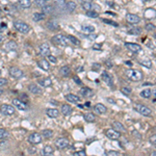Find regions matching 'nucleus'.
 Listing matches in <instances>:
<instances>
[{
    "label": "nucleus",
    "mask_w": 156,
    "mask_h": 156,
    "mask_svg": "<svg viewBox=\"0 0 156 156\" xmlns=\"http://www.w3.org/2000/svg\"><path fill=\"white\" fill-rule=\"evenodd\" d=\"M94 112L96 113H98V115H103V113H105L107 112V109H106L105 105H103V104H101V103H98L94 106Z\"/></svg>",
    "instance_id": "16"
},
{
    "label": "nucleus",
    "mask_w": 156,
    "mask_h": 156,
    "mask_svg": "<svg viewBox=\"0 0 156 156\" xmlns=\"http://www.w3.org/2000/svg\"><path fill=\"white\" fill-rule=\"evenodd\" d=\"M106 136L110 139L117 141V139H119L121 138V133L115 129H108V130H106Z\"/></svg>",
    "instance_id": "9"
},
{
    "label": "nucleus",
    "mask_w": 156,
    "mask_h": 156,
    "mask_svg": "<svg viewBox=\"0 0 156 156\" xmlns=\"http://www.w3.org/2000/svg\"><path fill=\"white\" fill-rule=\"evenodd\" d=\"M54 2H55L56 5H58L60 8H63V6H65V3H66L65 0H54Z\"/></svg>",
    "instance_id": "44"
},
{
    "label": "nucleus",
    "mask_w": 156,
    "mask_h": 156,
    "mask_svg": "<svg viewBox=\"0 0 156 156\" xmlns=\"http://www.w3.org/2000/svg\"><path fill=\"white\" fill-rule=\"evenodd\" d=\"M47 57H48L49 63H57V60H56V57H54L53 55H48Z\"/></svg>",
    "instance_id": "45"
},
{
    "label": "nucleus",
    "mask_w": 156,
    "mask_h": 156,
    "mask_svg": "<svg viewBox=\"0 0 156 156\" xmlns=\"http://www.w3.org/2000/svg\"><path fill=\"white\" fill-rule=\"evenodd\" d=\"M66 99L71 103H79L80 100H81L80 97H78L76 95H73V94H68V95H66Z\"/></svg>",
    "instance_id": "21"
},
{
    "label": "nucleus",
    "mask_w": 156,
    "mask_h": 156,
    "mask_svg": "<svg viewBox=\"0 0 156 156\" xmlns=\"http://www.w3.org/2000/svg\"><path fill=\"white\" fill-rule=\"evenodd\" d=\"M152 95L155 97V99H156V89H153L152 91Z\"/></svg>",
    "instance_id": "56"
},
{
    "label": "nucleus",
    "mask_w": 156,
    "mask_h": 156,
    "mask_svg": "<svg viewBox=\"0 0 156 156\" xmlns=\"http://www.w3.org/2000/svg\"><path fill=\"white\" fill-rule=\"evenodd\" d=\"M9 75L15 79H20L23 77V71L17 67H11L9 68Z\"/></svg>",
    "instance_id": "8"
},
{
    "label": "nucleus",
    "mask_w": 156,
    "mask_h": 156,
    "mask_svg": "<svg viewBox=\"0 0 156 156\" xmlns=\"http://www.w3.org/2000/svg\"><path fill=\"white\" fill-rule=\"evenodd\" d=\"M13 104L16 108H18V109H20V110H26L28 108L27 104H26L24 101L20 100V99H14Z\"/></svg>",
    "instance_id": "10"
},
{
    "label": "nucleus",
    "mask_w": 156,
    "mask_h": 156,
    "mask_svg": "<svg viewBox=\"0 0 156 156\" xmlns=\"http://www.w3.org/2000/svg\"><path fill=\"white\" fill-rule=\"evenodd\" d=\"M47 27H48L50 30H56V29H58V24L56 21L50 20V21H48V23H47Z\"/></svg>",
    "instance_id": "30"
},
{
    "label": "nucleus",
    "mask_w": 156,
    "mask_h": 156,
    "mask_svg": "<svg viewBox=\"0 0 156 156\" xmlns=\"http://www.w3.org/2000/svg\"><path fill=\"white\" fill-rule=\"evenodd\" d=\"M37 66H39L42 70L46 71V72L50 70V63H49L48 60H40L37 61Z\"/></svg>",
    "instance_id": "15"
},
{
    "label": "nucleus",
    "mask_w": 156,
    "mask_h": 156,
    "mask_svg": "<svg viewBox=\"0 0 156 156\" xmlns=\"http://www.w3.org/2000/svg\"><path fill=\"white\" fill-rule=\"evenodd\" d=\"M0 112H1L2 115H13L14 113L16 112V109L14 106L8 105V104H2L0 106Z\"/></svg>",
    "instance_id": "5"
},
{
    "label": "nucleus",
    "mask_w": 156,
    "mask_h": 156,
    "mask_svg": "<svg viewBox=\"0 0 156 156\" xmlns=\"http://www.w3.org/2000/svg\"><path fill=\"white\" fill-rule=\"evenodd\" d=\"M69 141L66 138H60L55 141V146L57 147L60 150H63V149H67L69 147Z\"/></svg>",
    "instance_id": "7"
},
{
    "label": "nucleus",
    "mask_w": 156,
    "mask_h": 156,
    "mask_svg": "<svg viewBox=\"0 0 156 156\" xmlns=\"http://www.w3.org/2000/svg\"><path fill=\"white\" fill-rule=\"evenodd\" d=\"M17 48V43L14 41H9L8 43H6V45L4 46V49L8 51H11V50H15Z\"/></svg>",
    "instance_id": "29"
},
{
    "label": "nucleus",
    "mask_w": 156,
    "mask_h": 156,
    "mask_svg": "<svg viewBox=\"0 0 156 156\" xmlns=\"http://www.w3.org/2000/svg\"><path fill=\"white\" fill-rule=\"evenodd\" d=\"M82 8L86 9V11H100V6H99L98 4L92 3V2H89V3H83V4H82Z\"/></svg>",
    "instance_id": "11"
},
{
    "label": "nucleus",
    "mask_w": 156,
    "mask_h": 156,
    "mask_svg": "<svg viewBox=\"0 0 156 156\" xmlns=\"http://www.w3.org/2000/svg\"><path fill=\"white\" fill-rule=\"evenodd\" d=\"M66 8H67L68 11L72 13V11H74L76 9V3L74 1H69L66 3Z\"/></svg>",
    "instance_id": "33"
},
{
    "label": "nucleus",
    "mask_w": 156,
    "mask_h": 156,
    "mask_svg": "<svg viewBox=\"0 0 156 156\" xmlns=\"http://www.w3.org/2000/svg\"><path fill=\"white\" fill-rule=\"evenodd\" d=\"M35 3H37V6H41V8H44V6L46 5L44 0H35Z\"/></svg>",
    "instance_id": "46"
},
{
    "label": "nucleus",
    "mask_w": 156,
    "mask_h": 156,
    "mask_svg": "<svg viewBox=\"0 0 156 156\" xmlns=\"http://www.w3.org/2000/svg\"><path fill=\"white\" fill-rule=\"evenodd\" d=\"M68 37H66L63 34H56L52 37V42L55 45H60V46H67L68 44Z\"/></svg>",
    "instance_id": "4"
},
{
    "label": "nucleus",
    "mask_w": 156,
    "mask_h": 156,
    "mask_svg": "<svg viewBox=\"0 0 156 156\" xmlns=\"http://www.w3.org/2000/svg\"><path fill=\"white\" fill-rule=\"evenodd\" d=\"M121 92L124 95H126V96H129L130 94H131V89L128 86H124V87H122L121 89Z\"/></svg>",
    "instance_id": "40"
},
{
    "label": "nucleus",
    "mask_w": 156,
    "mask_h": 156,
    "mask_svg": "<svg viewBox=\"0 0 156 156\" xmlns=\"http://www.w3.org/2000/svg\"><path fill=\"white\" fill-rule=\"evenodd\" d=\"M83 118H84V120H86V122H89V123L95 122V120H96L95 115H94V113H92V112H87V113H86Z\"/></svg>",
    "instance_id": "32"
},
{
    "label": "nucleus",
    "mask_w": 156,
    "mask_h": 156,
    "mask_svg": "<svg viewBox=\"0 0 156 156\" xmlns=\"http://www.w3.org/2000/svg\"><path fill=\"white\" fill-rule=\"evenodd\" d=\"M126 75L132 81H139L143 79V73L138 70H127Z\"/></svg>",
    "instance_id": "2"
},
{
    "label": "nucleus",
    "mask_w": 156,
    "mask_h": 156,
    "mask_svg": "<svg viewBox=\"0 0 156 156\" xmlns=\"http://www.w3.org/2000/svg\"><path fill=\"white\" fill-rule=\"evenodd\" d=\"M128 34H141V29H139V28H133V29L129 30Z\"/></svg>",
    "instance_id": "42"
},
{
    "label": "nucleus",
    "mask_w": 156,
    "mask_h": 156,
    "mask_svg": "<svg viewBox=\"0 0 156 156\" xmlns=\"http://www.w3.org/2000/svg\"><path fill=\"white\" fill-rule=\"evenodd\" d=\"M126 20H127V22L130 23V24H138L141 19H139L138 16L134 15V14H127Z\"/></svg>",
    "instance_id": "13"
},
{
    "label": "nucleus",
    "mask_w": 156,
    "mask_h": 156,
    "mask_svg": "<svg viewBox=\"0 0 156 156\" xmlns=\"http://www.w3.org/2000/svg\"><path fill=\"white\" fill-rule=\"evenodd\" d=\"M60 72L61 76L68 77V76H69V75L71 74V68L69 67V66H63V67L60 68Z\"/></svg>",
    "instance_id": "28"
},
{
    "label": "nucleus",
    "mask_w": 156,
    "mask_h": 156,
    "mask_svg": "<svg viewBox=\"0 0 156 156\" xmlns=\"http://www.w3.org/2000/svg\"><path fill=\"white\" fill-rule=\"evenodd\" d=\"M146 29H147V30H154L155 29V25L152 24V23H148V24L146 25Z\"/></svg>",
    "instance_id": "48"
},
{
    "label": "nucleus",
    "mask_w": 156,
    "mask_h": 156,
    "mask_svg": "<svg viewBox=\"0 0 156 156\" xmlns=\"http://www.w3.org/2000/svg\"><path fill=\"white\" fill-rule=\"evenodd\" d=\"M42 134L37 133V132H34L28 136V141H29L31 145H37V144L42 143Z\"/></svg>",
    "instance_id": "6"
},
{
    "label": "nucleus",
    "mask_w": 156,
    "mask_h": 156,
    "mask_svg": "<svg viewBox=\"0 0 156 156\" xmlns=\"http://www.w3.org/2000/svg\"><path fill=\"white\" fill-rule=\"evenodd\" d=\"M112 127L115 128V130H117V131L119 132H126V128H125L124 125L120 122H113Z\"/></svg>",
    "instance_id": "26"
},
{
    "label": "nucleus",
    "mask_w": 156,
    "mask_h": 156,
    "mask_svg": "<svg viewBox=\"0 0 156 156\" xmlns=\"http://www.w3.org/2000/svg\"><path fill=\"white\" fill-rule=\"evenodd\" d=\"M74 80H75V82H76V83H78V84H80V86H81L82 84V82L80 81L79 79H78V77H74Z\"/></svg>",
    "instance_id": "53"
},
{
    "label": "nucleus",
    "mask_w": 156,
    "mask_h": 156,
    "mask_svg": "<svg viewBox=\"0 0 156 156\" xmlns=\"http://www.w3.org/2000/svg\"><path fill=\"white\" fill-rule=\"evenodd\" d=\"M86 107H91V103H89V102H86Z\"/></svg>",
    "instance_id": "57"
},
{
    "label": "nucleus",
    "mask_w": 156,
    "mask_h": 156,
    "mask_svg": "<svg viewBox=\"0 0 156 156\" xmlns=\"http://www.w3.org/2000/svg\"><path fill=\"white\" fill-rule=\"evenodd\" d=\"M2 40H3V35H2V34H0V43L2 42Z\"/></svg>",
    "instance_id": "58"
},
{
    "label": "nucleus",
    "mask_w": 156,
    "mask_h": 156,
    "mask_svg": "<svg viewBox=\"0 0 156 156\" xmlns=\"http://www.w3.org/2000/svg\"><path fill=\"white\" fill-rule=\"evenodd\" d=\"M95 31V28L94 26H91V25H83L81 27V32L82 34H89L92 32Z\"/></svg>",
    "instance_id": "27"
},
{
    "label": "nucleus",
    "mask_w": 156,
    "mask_h": 156,
    "mask_svg": "<svg viewBox=\"0 0 156 156\" xmlns=\"http://www.w3.org/2000/svg\"><path fill=\"white\" fill-rule=\"evenodd\" d=\"M150 156H156V151H153L152 153H151V155Z\"/></svg>",
    "instance_id": "59"
},
{
    "label": "nucleus",
    "mask_w": 156,
    "mask_h": 156,
    "mask_svg": "<svg viewBox=\"0 0 156 156\" xmlns=\"http://www.w3.org/2000/svg\"><path fill=\"white\" fill-rule=\"evenodd\" d=\"M68 40L75 46H80V41L77 39V37H73V35H68Z\"/></svg>",
    "instance_id": "35"
},
{
    "label": "nucleus",
    "mask_w": 156,
    "mask_h": 156,
    "mask_svg": "<svg viewBox=\"0 0 156 156\" xmlns=\"http://www.w3.org/2000/svg\"><path fill=\"white\" fill-rule=\"evenodd\" d=\"M42 156H53V149L50 146H46L44 147L43 150L41 151Z\"/></svg>",
    "instance_id": "24"
},
{
    "label": "nucleus",
    "mask_w": 156,
    "mask_h": 156,
    "mask_svg": "<svg viewBox=\"0 0 156 156\" xmlns=\"http://www.w3.org/2000/svg\"><path fill=\"white\" fill-rule=\"evenodd\" d=\"M46 113L47 115L50 118H57L58 115H60V112H58L56 108H48V109L46 110Z\"/></svg>",
    "instance_id": "25"
},
{
    "label": "nucleus",
    "mask_w": 156,
    "mask_h": 156,
    "mask_svg": "<svg viewBox=\"0 0 156 156\" xmlns=\"http://www.w3.org/2000/svg\"><path fill=\"white\" fill-rule=\"evenodd\" d=\"M80 71H83V68H82V67H81V68H80V67H79V68H78L77 72H80Z\"/></svg>",
    "instance_id": "60"
},
{
    "label": "nucleus",
    "mask_w": 156,
    "mask_h": 156,
    "mask_svg": "<svg viewBox=\"0 0 156 156\" xmlns=\"http://www.w3.org/2000/svg\"><path fill=\"white\" fill-rule=\"evenodd\" d=\"M139 95H141V98L149 99L151 96H152V91H151V89H144V91H141Z\"/></svg>",
    "instance_id": "31"
},
{
    "label": "nucleus",
    "mask_w": 156,
    "mask_h": 156,
    "mask_svg": "<svg viewBox=\"0 0 156 156\" xmlns=\"http://www.w3.org/2000/svg\"><path fill=\"white\" fill-rule=\"evenodd\" d=\"M79 93H80V95H81L82 97H84V98H87V97L93 96L94 92H93V89H89V87H82V89H80Z\"/></svg>",
    "instance_id": "18"
},
{
    "label": "nucleus",
    "mask_w": 156,
    "mask_h": 156,
    "mask_svg": "<svg viewBox=\"0 0 156 156\" xmlns=\"http://www.w3.org/2000/svg\"><path fill=\"white\" fill-rule=\"evenodd\" d=\"M60 112H63V115H69L72 113L73 109H72V107H71L70 105H68V104H63V105H61Z\"/></svg>",
    "instance_id": "22"
},
{
    "label": "nucleus",
    "mask_w": 156,
    "mask_h": 156,
    "mask_svg": "<svg viewBox=\"0 0 156 156\" xmlns=\"http://www.w3.org/2000/svg\"><path fill=\"white\" fill-rule=\"evenodd\" d=\"M101 77H102V79L106 82V84H108L109 86H113L112 78V76H110V75L108 74L107 72H103L102 75H101Z\"/></svg>",
    "instance_id": "19"
},
{
    "label": "nucleus",
    "mask_w": 156,
    "mask_h": 156,
    "mask_svg": "<svg viewBox=\"0 0 156 156\" xmlns=\"http://www.w3.org/2000/svg\"><path fill=\"white\" fill-rule=\"evenodd\" d=\"M39 84L43 87H49L52 86V80L49 77H43L39 79Z\"/></svg>",
    "instance_id": "17"
},
{
    "label": "nucleus",
    "mask_w": 156,
    "mask_h": 156,
    "mask_svg": "<svg viewBox=\"0 0 156 156\" xmlns=\"http://www.w3.org/2000/svg\"><path fill=\"white\" fill-rule=\"evenodd\" d=\"M14 27L16 28V30L19 31L20 34H26L29 32L30 30V26L27 24V23L23 22L21 20H17L14 22Z\"/></svg>",
    "instance_id": "1"
},
{
    "label": "nucleus",
    "mask_w": 156,
    "mask_h": 156,
    "mask_svg": "<svg viewBox=\"0 0 156 156\" xmlns=\"http://www.w3.org/2000/svg\"><path fill=\"white\" fill-rule=\"evenodd\" d=\"M100 67H101V65H99V63H94V66H93V69L95 70L96 68H97V69H100Z\"/></svg>",
    "instance_id": "52"
},
{
    "label": "nucleus",
    "mask_w": 156,
    "mask_h": 156,
    "mask_svg": "<svg viewBox=\"0 0 156 156\" xmlns=\"http://www.w3.org/2000/svg\"><path fill=\"white\" fill-rule=\"evenodd\" d=\"M79 1L83 4V3H89V2H92L93 0H79Z\"/></svg>",
    "instance_id": "54"
},
{
    "label": "nucleus",
    "mask_w": 156,
    "mask_h": 156,
    "mask_svg": "<svg viewBox=\"0 0 156 156\" xmlns=\"http://www.w3.org/2000/svg\"><path fill=\"white\" fill-rule=\"evenodd\" d=\"M19 4H20L22 8H28L31 6V0H19Z\"/></svg>",
    "instance_id": "34"
},
{
    "label": "nucleus",
    "mask_w": 156,
    "mask_h": 156,
    "mask_svg": "<svg viewBox=\"0 0 156 156\" xmlns=\"http://www.w3.org/2000/svg\"><path fill=\"white\" fill-rule=\"evenodd\" d=\"M3 93H4V91H3V89H0V96H1Z\"/></svg>",
    "instance_id": "61"
},
{
    "label": "nucleus",
    "mask_w": 156,
    "mask_h": 156,
    "mask_svg": "<svg viewBox=\"0 0 156 156\" xmlns=\"http://www.w3.org/2000/svg\"><path fill=\"white\" fill-rule=\"evenodd\" d=\"M86 16H89V17L91 18H97L99 16L98 11H86Z\"/></svg>",
    "instance_id": "41"
},
{
    "label": "nucleus",
    "mask_w": 156,
    "mask_h": 156,
    "mask_svg": "<svg viewBox=\"0 0 156 156\" xmlns=\"http://www.w3.org/2000/svg\"><path fill=\"white\" fill-rule=\"evenodd\" d=\"M119 152H117V151H109V152H106L104 156H119Z\"/></svg>",
    "instance_id": "43"
},
{
    "label": "nucleus",
    "mask_w": 156,
    "mask_h": 156,
    "mask_svg": "<svg viewBox=\"0 0 156 156\" xmlns=\"http://www.w3.org/2000/svg\"><path fill=\"white\" fill-rule=\"evenodd\" d=\"M94 49H101V45L100 44H96L94 46Z\"/></svg>",
    "instance_id": "55"
},
{
    "label": "nucleus",
    "mask_w": 156,
    "mask_h": 156,
    "mask_svg": "<svg viewBox=\"0 0 156 156\" xmlns=\"http://www.w3.org/2000/svg\"><path fill=\"white\" fill-rule=\"evenodd\" d=\"M46 18V14L44 13H34L32 14V20L34 22H39V21H42V20H45Z\"/></svg>",
    "instance_id": "23"
},
{
    "label": "nucleus",
    "mask_w": 156,
    "mask_h": 156,
    "mask_svg": "<svg viewBox=\"0 0 156 156\" xmlns=\"http://www.w3.org/2000/svg\"><path fill=\"white\" fill-rule=\"evenodd\" d=\"M39 52L42 56H48L50 55V48L47 44H42L39 47Z\"/></svg>",
    "instance_id": "14"
},
{
    "label": "nucleus",
    "mask_w": 156,
    "mask_h": 156,
    "mask_svg": "<svg viewBox=\"0 0 156 156\" xmlns=\"http://www.w3.org/2000/svg\"><path fill=\"white\" fill-rule=\"evenodd\" d=\"M44 1H48V0H44Z\"/></svg>",
    "instance_id": "63"
},
{
    "label": "nucleus",
    "mask_w": 156,
    "mask_h": 156,
    "mask_svg": "<svg viewBox=\"0 0 156 156\" xmlns=\"http://www.w3.org/2000/svg\"><path fill=\"white\" fill-rule=\"evenodd\" d=\"M139 63H141V66H144V67H146V68H152V63H151V60H141L139 61Z\"/></svg>",
    "instance_id": "39"
},
{
    "label": "nucleus",
    "mask_w": 156,
    "mask_h": 156,
    "mask_svg": "<svg viewBox=\"0 0 156 156\" xmlns=\"http://www.w3.org/2000/svg\"><path fill=\"white\" fill-rule=\"evenodd\" d=\"M8 138V132L3 128H0V139H6Z\"/></svg>",
    "instance_id": "38"
},
{
    "label": "nucleus",
    "mask_w": 156,
    "mask_h": 156,
    "mask_svg": "<svg viewBox=\"0 0 156 156\" xmlns=\"http://www.w3.org/2000/svg\"><path fill=\"white\" fill-rule=\"evenodd\" d=\"M125 46H126L131 52H133V53H138V52L141 50V45H138L135 43H125Z\"/></svg>",
    "instance_id": "12"
},
{
    "label": "nucleus",
    "mask_w": 156,
    "mask_h": 156,
    "mask_svg": "<svg viewBox=\"0 0 156 156\" xmlns=\"http://www.w3.org/2000/svg\"><path fill=\"white\" fill-rule=\"evenodd\" d=\"M42 135L46 138H50L53 136V131L50 129H45V130H43V132H42Z\"/></svg>",
    "instance_id": "36"
},
{
    "label": "nucleus",
    "mask_w": 156,
    "mask_h": 156,
    "mask_svg": "<svg viewBox=\"0 0 156 156\" xmlns=\"http://www.w3.org/2000/svg\"><path fill=\"white\" fill-rule=\"evenodd\" d=\"M143 2H148V1H150V0H141Z\"/></svg>",
    "instance_id": "62"
},
{
    "label": "nucleus",
    "mask_w": 156,
    "mask_h": 156,
    "mask_svg": "<svg viewBox=\"0 0 156 156\" xmlns=\"http://www.w3.org/2000/svg\"><path fill=\"white\" fill-rule=\"evenodd\" d=\"M149 141H150L151 144H153V145H156V134H154V135H152V136H150Z\"/></svg>",
    "instance_id": "50"
},
{
    "label": "nucleus",
    "mask_w": 156,
    "mask_h": 156,
    "mask_svg": "<svg viewBox=\"0 0 156 156\" xmlns=\"http://www.w3.org/2000/svg\"><path fill=\"white\" fill-rule=\"evenodd\" d=\"M28 89H29L32 94H34V95H41V94L43 93L41 87L35 86V84H30V86H28Z\"/></svg>",
    "instance_id": "20"
},
{
    "label": "nucleus",
    "mask_w": 156,
    "mask_h": 156,
    "mask_svg": "<svg viewBox=\"0 0 156 156\" xmlns=\"http://www.w3.org/2000/svg\"><path fill=\"white\" fill-rule=\"evenodd\" d=\"M6 83H8V80H6L5 78H0V87L4 86Z\"/></svg>",
    "instance_id": "51"
},
{
    "label": "nucleus",
    "mask_w": 156,
    "mask_h": 156,
    "mask_svg": "<svg viewBox=\"0 0 156 156\" xmlns=\"http://www.w3.org/2000/svg\"><path fill=\"white\" fill-rule=\"evenodd\" d=\"M134 110L135 112H138V113H141V115H145V117H150L151 115H152V112H151V109L147 106L143 105V104H139V103H136L134 104Z\"/></svg>",
    "instance_id": "3"
},
{
    "label": "nucleus",
    "mask_w": 156,
    "mask_h": 156,
    "mask_svg": "<svg viewBox=\"0 0 156 156\" xmlns=\"http://www.w3.org/2000/svg\"><path fill=\"white\" fill-rule=\"evenodd\" d=\"M74 156H86V151H77V152L74 153Z\"/></svg>",
    "instance_id": "49"
},
{
    "label": "nucleus",
    "mask_w": 156,
    "mask_h": 156,
    "mask_svg": "<svg viewBox=\"0 0 156 156\" xmlns=\"http://www.w3.org/2000/svg\"><path fill=\"white\" fill-rule=\"evenodd\" d=\"M154 37H155V39H156V34H155V35H154Z\"/></svg>",
    "instance_id": "64"
},
{
    "label": "nucleus",
    "mask_w": 156,
    "mask_h": 156,
    "mask_svg": "<svg viewBox=\"0 0 156 156\" xmlns=\"http://www.w3.org/2000/svg\"><path fill=\"white\" fill-rule=\"evenodd\" d=\"M42 11H43L44 14H51L53 11V6L50 5V4H46L44 8H42Z\"/></svg>",
    "instance_id": "37"
},
{
    "label": "nucleus",
    "mask_w": 156,
    "mask_h": 156,
    "mask_svg": "<svg viewBox=\"0 0 156 156\" xmlns=\"http://www.w3.org/2000/svg\"><path fill=\"white\" fill-rule=\"evenodd\" d=\"M103 22L106 23V24H110L112 26H118V23L113 22V21H110V20H107V19H103Z\"/></svg>",
    "instance_id": "47"
}]
</instances>
